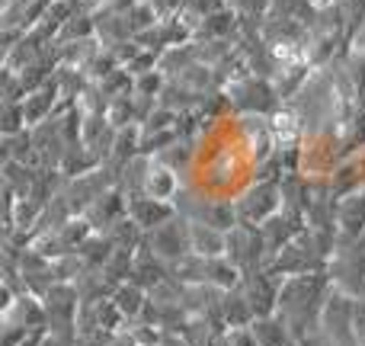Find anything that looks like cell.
Segmentation results:
<instances>
[{"label": "cell", "mask_w": 365, "mask_h": 346, "mask_svg": "<svg viewBox=\"0 0 365 346\" xmlns=\"http://www.w3.org/2000/svg\"><path fill=\"white\" fill-rule=\"evenodd\" d=\"M257 343L259 346H285V330L279 327V324H269V321H263V324H257Z\"/></svg>", "instance_id": "6da1fadb"}]
</instances>
